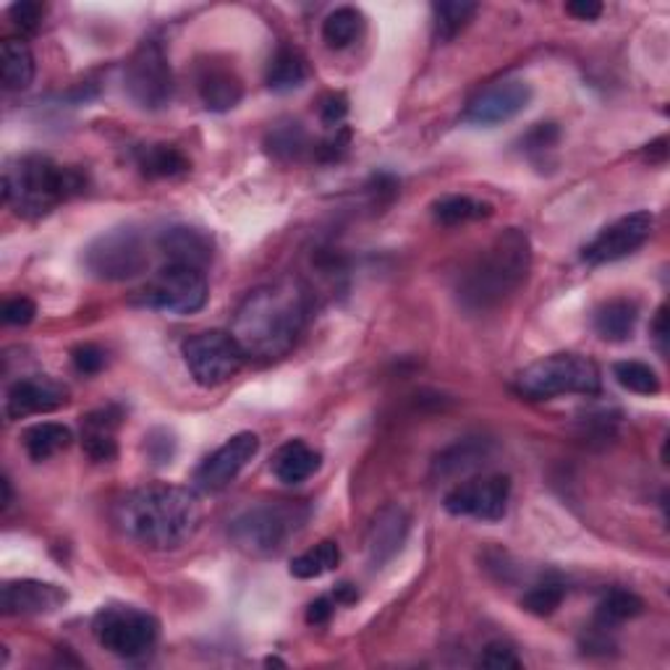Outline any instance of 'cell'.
<instances>
[{
    "label": "cell",
    "instance_id": "obj_13",
    "mask_svg": "<svg viewBox=\"0 0 670 670\" xmlns=\"http://www.w3.org/2000/svg\"><path fill=\"white\" fill-rule=\"evenodd\" d=\"M655 226V216L647 210L631 212L613 220L610 226H605L587 247L582 249V260L587 265H608V262H618L624 257H629L647 244Z\"/></svg>",
    "mask_w": 670,
    "mask_h": 670
},
{
    "label": "cell",
    "instance_id": "obj_44",
    "mask_svg": "<svg viewBox=\"0 0 670 670\" xmlns=\"http://www.w3.org/2000/svg\"><path fill=\"white\" fill-rule=\"evenodd\" d=\"M333 610H335V600H333V597H320V600H315V603L310 605V608H306V624H310V626H323V624L331 621Z\"/></svg>",
    "mask_w": 670,
    "mask_h": 670
},
{
    "label": "cell",
    "instance_id": "obj_32",
    "mask_svg": "<svg viewBox=\"0 0 670 670\" xmlns=\"http://www.w3.org/2000/svg\"><path fill=\"white\" fill-rule=\"evenodd\" d=\"M338 563H341L338 543L325 540V543H320L315 547H310L306 553L296 555V558L291 561L289 572L294 579H320V576L331 574Z\"/></svg>",
    "mask_w": 670,
    "mask_h": 670
},
{
    "label": "cell",
    "instance_id": "obj_47",
    "mask_svg": "<svg viewBox=\"0 0 670 670\" xmlns=\"http://www.w3.org/2000/svg\"><path fill=\"white\" fill-rule=\"evenodd\" d=\"M333 600H335V605L356 603V600H359V592H356L354 584H346V582H344V584H338V587H335Z\"/></svg>",
    "mask_w": 670,
    "mask_h": 670
},
{
    "label": "cell",
    "instance_id": "obj_43",
    "mask_svg": "<svg viewBox=\"0 0 670 670\" xmlns=\"http://www.w3.org/2000/svg\"><path fill=\"white\" fill-rule=\"evenodd\" d=\"M558 137H561V132L555 124H537L530 134H526L524 145H526V149H532V153L534 149L543 153V149H551L555 142H558Z\"/></svg>",
    "mask_w": 670,
    "mask_h": 670
},
{
    "label": "cell",
    "instance_id": "obj_29",
    "mask_svg": "<svg viewBox=\"0 0 670 670\" xmlns=\"http://www.w3.org/2000/svg\"><path fill=\"white\" fill-rule=\"evenodd\" d=\"M265 147L273 158L291 163V160H302L306 153H310V134L306 128L299 124V121H281L268 132L265 137Z\"/></svg>",
    "mask_w": 670,
    "mask_h": 670
},
{
    "label": "cell",
    "instance_id": "obj_6",
    "mask_svg": "<svg viewBox=\"0 0 670 670\" xmlns=\"http://www.w3.org/2000/svg\"><path fill=\"white\" fill-rule=\"evenodd\" d=\"M600 369L582 354H551L516 377L519 394L534 398V401L566 394L595 396L600 394Z\"/></svg>",
    "mask_w": 670,
    "mask_h": 670
},
{
    "label": "cell",
    "instance_id": "obj_46",
    "mask_svg": "<svg viewBox=\"0 0 670 670\" xmlns=\"http://www.w3.org/2000/svg\"><path fill=\"white\" fill-rule=\"evenodd\" d=\"M652 335L658 341L660 354L668 352V306H660L658 315L652 320Z\"/></svg>",
    "mask_w": 670,
    "mask_h": 670
},
{
    "label": "cell",
    "instance_id": "obj_25",
    "mask_svg": "<svg viewBox=\"0 0 670 670\" xmlns=\"http://www.w3.org/2000/svg\"><path fill=\"white\" fill-rule=\"evenodd\" d=\"M137 168L147 178H176L189 170V160L174 145H142L134 153Z\"/></svg>",
    "mask_w": 670,
    "mask_h": 670
},
{
    "label": "cell",
    "instance_id": "obj_18",
    "mask_svg": "<svg viewBox=\"0 0 670 670\" xmlns=\"http://www.w3.org/2000/svg\"><path fill=\"white\" fill-rule=\"evenodd\" d=\"M66 600V589L38 579L6 582L3 592H0V605H3L6 616H48V613L63 608Z\"/></svg>",
    "mask_w": 670,
    "mask_h": 670
},
{
    "label": "cell",
    "instance_id": "obj_45",
    "mask_svg": "<svg viewBox=\"0 0 670 670\" xmlns=\"http://www.w3.org/2000/svg\"><path fill=\"white\" fill-rule=\"evenodd\" d=\"M566 13H572V17L579 21H592L600 17L603 6L595 3V0H574V3L566 6Z\"/></svg>",
    "mask_w": 670,
    "mask_h": 670
},
{
    "label": "cell",
    "instance_id": "obj_2",
    "mask_svg": "<svg viewBox=\"0 0 670 670\" xmlns=\"http://www.w3.org/2000/svg\"><path fill=\"white\" fill-rule=\"evenodd\" d=\"M306 323V294L296 283L262 286L241 302L233 320V338L247 356L275 359L289 354Z\"/></svg>",
    "mask_w": 670,
    "mask_h": 670
},
{
    "label": "cell",
    "instance_id": "obj_1",
    "mask_svg": "<svg viewBox=\"0 0 670 670\" xmlns=\"http://www.w3.org/2000/svg\"><path fill=\"white\" fill-rule=\"evenodd\" d=\"M116 524L128 540L149 551H176L199 526L197 495L178 484H147L116 505Z\"/></svg>",
    "mask_w": 670,
    "mask_h": 670
},
{
    "label": "cell",
    "instance_id": "obj_21",
    "mask_svg": "<svg viewBox=\"0 0 670 670\" xmlns=\"http://www.w3.org/2000/svg\"><path fill=\"white\" fill-rule=\"evenodd\" d=\"M160 252L168 257L174 265H189L205 270L212 260V239L205 231L191 226H170L158 239Z\"/></svg>",
    "mask_w": 670,
    "mask_h": 670
},
{
    "label": "cell",
    "instance_id": "obj_10",
    "mask_svg": "<svg viewBox=\"0 0 670 670\" xmlns=\"http://www.w3.org/2000/svg\"><path fill=\"white\" fill-rule=\"evenodd\" d=\"M210 299L208 278L199 268L168 262L153 281L142 289V304L168 315H195Z\"/></svg>",
    "mask_w": 670,
    "mask_h": 670
},
{
    "label": "cell",
    "instance_id": "obj_3",
    "mask_svg": "<svg viewBox=\"0 0 670 670\" xmlns=\"http://www.w3.org/2000/svg\"><path fill=\"white\" fill-rule=\"evenodd\" d=\"M530 270L532 241L522 228H509L461 270L459 302L472 312L493 310L524 286Z\"/></svg>",
    "mask_w": 670,
    "mask_h": 670
},
{
    "label": "cell",
    "instance_id": "obj_22",
    "mask_svg": "<svg viewBox=\"0 0 670 670\" xmlns=\"http://www.w3.org/2000/svg\"><path fill=\"white\" fill-rule=\"evenodd\" d=\"M595 331L603 341H613V344H621L629 341L639 323V306L631 299H610V302L600 304L595 310Z\"/></svg>",
    "mask_w": 670,
    "mask_h": 670
},
{
    "label": "cell",
    "instance_id": "obj_19",
    "mask_svg": "<svg viewBox=\"0 0 670 670\" xmlns=\"http://www.w3.org/2000/svg\"><path fill=\"white\" fill-rule=\"evenodd\" d=\"M197 92L205 108L212 113H226L241 103L244 84H241L237 71L210 61L202 63L197 71Z\"/></svg>",
    "mask_w": 670,
    "mask_h": 670
},
{
    "label": "cell",
    "instance_id": "obj_8",
    "mask_svg": "<svg viewBox=\"0 0 670 670\" xmlns=\"http://www.w3.org/2000/svg\"><path fill=\"white\" fill-rule=\"evenodd\" d=\"M92 631L103 650L118 655V658L137 660L155 647L160 637V624L147 610L113 605V608L97 613Z\"/></svg>",
    "mask_w": 670,
    "mask_h": 670
},
{
    "label": "cell",
    "instance_id": "obj_30",
    "mask_svg": "<svg viewBox=\"0 0 670 670\" xmlns=\"http://www.w3.org/2000/svg\"><path fill=\"white\" fill-rule=\"evenodd\" d=\"M490 216H493V205L463 195L443 197L432 205V218L438 220L440 226H463V223H474V220H484Z\"/></svg>",
    "mask_w": 670,
    "mask_h": 670
},
{
    "label": "cell",
    "instance_id": "obj_14",
    "mask_svg": "<svg viewBox=\"0 0 670 670\" xmlns=\"http://www.w3.org/2000/svg\"><path fill=\"white\" fill-rule=\"evenodd\" d=\"M532 103V87L524 80L509 76V80L493 82L490 87H484L480 95L472 97V103L467 105L463 121L472 126H484L493 128L505 121L516 118L519 113L526 111V105Z\"/></svg>",
    "mask_w": 670,
    "mask_h": 670
},
{
    "label": "cell",
    "instance_id": "obj_20",
    "mask_svg": "<svg viewBox=\"0 0 670 670\" xmlns=\"http://www.w3.org/2000/svg\"><path fill=\"white\" fill-rule=\"evenodd\" d=\"M493 456V440L488 438H461L443 448L432 461V474L440 480H456L477 472Z\"/></svg>",
    "mask_w": 670,
    "mask_h": 670
},
{
    "label": "cell",
    "instance_id": "obj_33",
    "mask_svg": "<svg viewBox=\"0 0 670 670\" xmlns=\"http://www.w3.org/2000/svg\"><path fill=\"white\" fill-rule=\"evenodd\" d=\"M362 30H365V17L359 11L352 9V6H344V9H335L333 13H327L323 21V40L327 48L333 50H344L356 42Z\"/></svg>",
    "mask_w": 670,
    "mask_h": 670
},
{
    "label": "cell",
    "instance_id": "obj_26",
    "mask_svg": "<svg viewBox=\"0 0 670 670\" xmlns=\"http://www.w3.org/2000/svg\"><path fill=\"white\" fill-rule=\"evenodd\" d=\"M310 76V69H306L304 55L299 53L296 48L281 45L275 50V55L270 59L268 66V87L273 92H294L302 87Z\"/></svg>",
    "mask_w": 670,
    "mask_h": 670
},
{
    "label": "cell",
    "instance_id": "obj_37",
    "mask_svg": "<svg viewBox=\"0 0 670 670\" xmlns=\"http://www.w3.org/2000/svg\"><path fill=\"white\" fill-rule=\"evenodd\" d=\"M480 666L493 668V670H516V668H522V660L516 658V652H513L509 645H503V641H493V645L484 647V652L480 655Z\"/></svg>",
    "mask_w": 670,
    "mask_h": 670
},
{
    "label": "cell",
    "instance_id": "obj_41",
    "mask_svg": "<svg viewBox=\"0 0 670 670\" xmlns=\"http://www.w3.org/2000/svg\"><path fill=\"white\" fill-rule=\"evenodd\" d=\"M348 116V100L341 92H331L323 103H320V118H323L325 126L338 128L344 124V118Z\"/></svg>",
    "mask_w": 670,
    "mask_h": 670
},
{
    "label": "cell",
    "instance_id": "obj_36",
    "mask_svg": "<svg viewBox=\"0 0 670 670\" xmlns=\"http://www.w3.org/2000/svg\"><path fill=\"white\" fill-rule=\"evenodd\" d=\"M563 597H566V587L561 582H543L526 592L522 605L534 616H551V613L561 608Z\"/></svg>",
    "mask_w": 670,
    "mask_h": 670
},
{
    "label": "cell",
    "instance_id": "obj_39",
    "mask_svg": "<svg viewBox=\"0 0 670 670\" xmlns=\"http://www.w3.org/2000/svg\"><path fill=\"white\" fill-rule=\"evenodd\" d=\"M34 315H38V306H34L32 299L27 296H17L9 299V302L3 304V323L6 325H30Z\"/></svg>",
    "mask_w": 670,
    "mask_h": 670
},
{
    "label": "cell",
    "instance_id": "obj_38",
    "mask_svg": "<svg viewBox=\"0 0 670 670\" xmlns=\"http://www.w3.org/2000/svg\"><path fill=\"white\" fill-rule=\"evenodd\" d=\"M71 362H74L76 373L97 375L100 369L105 367V352L100 346H95V344L76 346L74 354H71Z\"/></svg>",
    "mask_w": 670,
    "mask_h": 670
},
{
    "label": "cell",
    "instance_id": "obj_11",
    "mask_svg": "<svg viewBox=\"0 0 670 670\" xmlns=\"http://www.w3.org/2000/svg\"><path fill=\"white\" fill-rule=\"evenodd\" d=\"M244 348L239 346L233 333H197L184 344V362H187L195 383L202 388H216V385L231 380L244 365Z\"/></svg>",
    "mask_w": 670,
    "mask_h": 670
},
{
    "label": "cell",
    "instance_id": "obj_24",
    "mask_svg": "<svg viewBox=\"0 0 670 670\" xmlns=\"http://www.w3.org/2000/svg\"><path fill=\"white\" fill-rule=\"evenodd\" d=\"M0 71H3V87L9 92L30 87L34 80V55L24 40L9 38L0 45Z\"/></svg>",
    "mask_w": 670,
    "mask_h": 670
},
{
    "label": "cell",
    "instance_id": "obj_35",
    "mask_svg": "<svg viewBox=\"0 0 670 670\" xmlns=\"http://www.w3.org/2000/svg\"><path fill=\"white\" fill-rule=\"evenodd\" d=\"M613 375H616V380L621 388L629 390V394L637 396H658L660 394V377L650 365H645V362H618L616 367H613Z\"/></svg>",
    "mask_w": 670,
    "mask_h": 670
},
{
    "label": "cell",
    "instance_id": "obj_27",
    "mask_svg": "<svg viewBox=\"0 0 670 670\" xmlns=\"http://www.w3.org/2000/svg\"><path fill=\"white\" fill-rule=\"evenodd\" d=\"M118 425V415L111 417V411H95L84 419V430H82V446L84 453L90 456L92 461H113L118 453L116 438H113V427Z\"/></svg>",
    "mask_w": 670,
    "mask_h": 670
},
{
    "label": "cell",
    "instance_id": "obj_31",
    "mask_svg": "<svg viewBox=\"0 0 670 670\" xmlns=\"http://www.w3.org/2000/svg\"><path fill=\"white\" fill-rule=\"evenodd\" d=\"M71 440H74V435L66 425L59 422H40L24 432V448L32 461H48L50 456L69 448Z\"/></svg>",
    "mask_w": 670,
    "mask_h": 670
},
{
    "label": "cell",
    "instance_id": "obj_17",
    "mask_svg": "<svg viewBox=\"0 0 670 670\" xmlns=\"http://www.w3.org/2000/svg\"><path fill=\"white\" fill-rule=\"evenodd\" d=\"M409 513H406L398 503L383 505L369 522L365 545H367V561L373 568H383L401 553V547L409 537Z\"/></svg>",
    "mask_w": 670,
    "mask_h": 670
},
{
    "label": "cell",
    "instance_id": "obj_40",
    "mask_svg": "<svg viewBox=\"0 0 670 670\" xmlns=\"http://www.w3.org/2000/svg\"><path fill=\"white\" fill-rule=\"evenodd\" d=\"M147 453L155 463H170L176 453V440L168 430H153L147 435Z\"/></svg>",
    "mask_w": 670,
    "mask_h": 670
},
{
    "label": "cell",
    "instance_id": "obj_23",
    "mask_svg": "<svg viewBox=\"0 0 670 670\" xmlns=\"http://www.w3.org/2000/svg\"><path fill=\"white\" fill-rule=\"evenodd\" d=\"M320 469V453L310 448L304 440H291V443L278 448L273 459V474L283 484H299L310 480Z\"/></svg>",
    "mask_w": 670,
    "mask_h": 670
},
{
    "label": "cell",
    "instance_id": "obj_42",
    "mask_svg": "<svg viewBox=\"0 0 670 670\" xmlns=\"http://www.w3.org/2000/svg\"><path fill=\"white\" fill-rule=\"evenodd\" d=\"M9 13H11V19L21 27V30L34 32L40 27L42 13H45V9H42L40 3H32V0H21V3L11 6Z\"/></svg>",
    "mask_w": 670,
    "mask_h": 670
},
{
    "label": "cell",
    "instance_id": "obj_7",
    "mask_svg": "<svg viewBox=\"0 0 670 670\" xmlns=\"http://www.w3.org/2000/svg\"><path fill=\"white\" fill-rule=\"evenodd\" d=\"M147 247L137 228L118 226L100 233L84 249V268L100 281H132L147 270Z\"/></svg>",
    "mask_w": 670,
    "mask_h": 670
},
{
    "label": "cell",
    "instance_id": "obj_15",
    "mask_svg": "<svg viewBox=\"0 0 670 670\" xmlns=\"http://www.w3.org/2000/svg\"><path fill=\"white\" fill-rule=\"evenodd\" d=\"M260 451V438L254 432H239L231 440H226L216 453L197 467L195 488L202 493H220L244 472V467Z\"/></svg>",
    "mask_w": 670,
    "mask_h": 670
},
{
    "label": "cell",
    "instance_id": "obj_28",
    "mask_svg": "<svg viewBox=\"0 0 670 670\" xmlns=\"http://www.w3.org/2000/svg\"><path fill=\"white\" fill-rule=\"evenodd\" d=\"M645 610V603H641L639 595H634L629 589H610L605 592L603 600L597 603L595 608V626L597 629H616L631 618H637L639 613Z\"/></svg>",
    "mask_w": 670,
    "mask_h": 670
},
{
    "label": "cell",
    "instance_id": "obj_4",
    "mask_svg": "<svg viewBox=\"0 0 670 670\" xmlns=\"http://www.w3.org/2000/svg\"><path fill=\"white\" fill-rule=\"evenodd\" d=\"M87 178L82 170L59 166L45 155H24L3 168V202L19 218L38 220L71 197L82 195Z\"/></svg>",
    "mask_w": 670,
    "mask_h": 670
},
{
    "label": "cell",
    "instance_id": "obj_16",
    "mask_svg": "<svg viewBox=\"0 0 670 670\" xmlns=\"http://www.w3.org/2000/svg\"><path fill=\"white\" fill-rule=\"evenodd\" d=\"M66 396L69 390L53 377H21L6 394V417L24 419L32 415H48V411H55L66 404Z\"/></svg>",
    "mask_w": 670,
    "mask_h": 670
},
{
    "label": "cell",
    "instance_id": "obj_34",
    "mask_svg": "<svg viewBox=\"0 0 670 670\" xmlns=\"http://www.w3.org/2000/svg\"><path fill=\"white\" fill-rule=\"evenodd\" d=\"M480 6L477 3H435L432 6V27H435V40L438 42H448L459 34L463 27L472 21Z\"/></svg>",
    "mask_w": 670,
    "mask_h": 670
},
{
    "label": "cell",
    "instance_id": "obj_5",
    "mask_svg": "<svg viewBox=\"0 0 670 670\" xmlns=\"http://www.w3.org/2000/svg\"><path fill=\"white\" fill-rule=\"evenodd\" d=\"M310 516V505L299 501L254 503L233 519L228 532L239 551L265 558L281 553L304 530Z\"/></svg>",
    "mask_w": 670,
    "mask_h": 670
},
{
    "label": "cell",
    "instance_id": "obj_9",
    "mask_svg": "<svg viewBox=\"0 0 670 670\" xmlns=\"http://www.w3.org/2000/svg\"><path fill=\"white\" fill-rule=\"evenodd\" d=\"M126 92L139 108L163 111L174 100V71H170L166 48L158 40L139 42L124 71Z\"/></svg>",
    "mask_w": 670,
    "mask_h": 670
},
{
    "label": "cell",
    "instance_id": "obj_12",
    "mask_svg": "<svg viewBox=\"0 0 670 670\" xmlns=\"http://www.w3.org/2000/svg\"><path fill=\"white\" fill-rule=\"evenodd\" d=\"M511 480L505 474H484L456 484L443 498V509L451 516L477 519V522H501L509 513Z\"/></svg>",
    "mask_w": 670,
    "mask_h": 670
},
{
    "label": "cell",
    "instance_id": "obj_48",
    "mask_svg": "<svg viewBox=\"0 0 670 670\" xmlns=\"http://www.w3.org/2000/svg\"><path fill=\"white\" fill-rule=\"evenodd\" d=\"M0 484H3V509H9V505H11V480H9V477H3V482H0Z\"/></svg>",
    "mask_w": 670,
    "mask_h": 670
}]
</instances>
